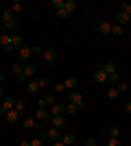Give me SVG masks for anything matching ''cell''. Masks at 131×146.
<instances>
[{
  "mask_svg": "<svg viewBox=\"0 0 131 146\" xmlns=\"http://www.w3.org/2000/svg\"><path fill=\"white\" fill-rule=\"evenodd\" d=\"M42 140H53V142L61 140V131H59V129H55V127H48V129L42 133Z\"/></svg>",
  "mask_w": 131,
  "mask_h": 146,
  "instance_id": "cell-1",
  "label": "cell"
},
{
  "mask_svg": "<svg viewBox=\"0 0 131 146\" xmlns=\"http://www.w3.org/2000/svg\"><path fill=\"white\" fill-rule=\"evenodd\" d=\"M68 96H70V103H74L76 107H79V111H83V109H85V100H83L81 92H76V90H74V92H70Z\"/></svg>",
  "mask_w": 131,
  "mask_h": 146,
  "instance_id": "cell-2",
  "label": "cell"
},
{
  "mask_svg": "<svg viewBox=\"0 0 131 146\" xmlns=\"http://www.w3.org/2000/svg\"><path fill=\"white\" fill-rule=\"evenodd\" d=\"M13 105H15V100L9 96H5L2 100H0V113H7V111H11L13 109Z\"/></svg>",
  "mask_w": 131,
  "mask_h": 146,
  "instance_id": "cell-3",
  "label": "cell"
},
{
  "mask_svg": "<svg viewBox=\"0 0 131 146\" xmlns=\"http://www.w3.org/2000/svg\"><path fill=\"white\" fill-rule=\"evenodd\" d=\"M15 55H18V59L22 61V63H24V61H29V59H31V55H33V52H31V48H26V46H22V48H20L18 52H15Z\"/></svg>",
  "mask_w": 131,
  "mask_h": 146,
  "instance_id": "cell-4",
  "label": "cell"
},
{
  "mask_svg": "<svg viewBox=\"0 0 131 146\" xmlns=\"http://www.w3.org/2000/svg\"><path fill=\"white\" fill-rule=\"evenodd\" d=\"M50 118L53 116H63V113H66V105H59V103H55L53 105V107H50Z\"/></svg>",
  "mask_w": 131,
  "mask_h": 146,
  "instance_id": "cell-5",
  "label": "cell"
},
{
  "mask_svg": "<svg viewBox=\"0 0 131 146\" xmlns=\"http://www.w3.org/2000/svg\"><path fill=\"white\" fill-rule=\"evenodd\" d=\"M50 127L63 129V127H66V118H63V116H53V118H50Z\"/></svg>",
  "mask_w": 131,
  "mask_h": 146,
  "instance_id": "cell-6",
  "label": "cell"
},
{
  "mask_svg": "<svg viewBox=\"0 0 131 146\" xmlns=\"http://www.w3.org/2000/svg\"><path fill=\"white\" fill-rule=\"evenodd\" d=\"M37 120L39 122H48L50 120V111L46 107H37Z\"/></svg>",
  "mask_w": 131,
  "mask_h": 146,
  "instance_id": "cell-7",
  "label": "cell"
},
{
  "mask_svg": "<svg viewBox=\"0 0 131 146\" xmlns=\"http://www.w3.org/2000/svg\"><path fill=\"white\" fill-rule=\"evenodd\" d=\"M22 124H24V129H42V124H44V122L33 120V118H26V120L22 122Z\"/></svg>",
  "mask_w": 131,
  "mask_h": 146,
  "instance_id": "cell-8",
  "label": "cell"
},
{
  "mask_svg": "<svg viewBox=\"0 0 131 146\" xmlns=\"http://www.w3.org/2000/svg\"><path fill=\"white\" fill-rule=\"evenodd\" d=\"M63 85H66V90L74 92V90H76V85H79V79H76V76H68V79H66V83H63Z\"/></svg>",
  "mask_w": 131,
  "mask_h": 146,
  "instance_id": "cell-9",
  "label": "cell"
},
{
  "mask_svg": "<svg viewBox=\"0 0 131 146\" xmlns=\"http://www.w3.org/2000/svg\"><path fill=\"white\" fill-rule=\"evenodd\" d=\"M94 81H96V83H100V85H103V83H107V74H105V70H103V68L94 72Z\"/></svg>",
  "mask_w": 131,
  "mask_h": 146,
  "instance_id": "cell-10",
  "label": "cell"
},
{
  "mask_svg": "<svg viewBox=\"0 0 131 146\" xmlns=\"http://www.w3.org/2000/svg\"><path fill=\"white\" fill-rule=\"evenodd\" d=\"M98 33L100 35H112V24H109V22H100L98 24Z\"/></svg>",
  "mask_w": 131,
  "mask_h": 146,
  "instance_id": "cell-11",
  "label": "cell"
},
{
  "mask_svg": "<svg viewBox=\"0 0 131 146\" xmlns=\"http://www.w3.org/2000/svg\"><path fill=\"white\" fill-rule=\"evenodd\" d=\"M11 46H13L15 50H20L22 46H24V39H22L20 35H11Z\"/></svg>",
  "mask_w": 131,
  "mask_h": 146,
  "instance_id": "cell-12",
  "label": "cell"
},
{
  "mask_svg": "<svg viewBox=\"0 0 131 146\" xmlns=\"http://www.w3.org/2000/svg\"><path fill=\"white\" fill-rule=\"evenodd\" d=\"M33 74H35V66H33V63L24 66V72H22V81H26L29 76H33Z\"/></svg>",
  "mask_w": 131,
  "mask_h": 146,
  "instance_id": "cell-13",
  "label": "cell"
},
{
  "mask_svg": "<svg viewBox=\"0 0 131 146\" xmlns=\"http://www.w3.org/2000/svg\"><path fill=\"white\" fill-rule=\"evenodd\" d=\"M0 18H2V22L7 24V22H11V20H13V11H11V9H2V11H0Z\"/></svg>",
  "mask_w": 131,
  "mask_h": 146,
  "instance_id": "cell-14",
  "label": "cell"
},
{
  "mask_svg": "<svg viewBox=\"0 0 131 146\" xmlns=\"http://www.w3.org/2000/svg\"><path fill=\"white\" fill-rule=\"evenodd\" d=\"M11 70H13V74L18 76V81H22V72H24V66H22V63H13Z\"/></svg>",
  "mask_w": 131,
  "mask_h": 146,
  "instance_id": "cell-15",
  "label": "cell"
},
{
  "mask_svg": "<svg viewBox=\"0 0 131 146\" xmlns=\"http://www.w3.org/2000/svg\"><path fill=\"white\" fill-rule=\"evenodd\" d=\"M5 118H7L9 122H18V120H20V111L11 109V111H7V113H5Z\"/></svg>",
  "mask_w": 131,
  "mask_h": 146,
  "instance_id": "cell-16",
  "label": "cell"
},
{
  "mask_svg": "<svg viewBox=\"0 0 131 146\" xmlns=\"http://www.w3.org/2000/svg\"><path fill=\"white\" fill-rule=\"evenodd\" d=\"M61 142H63L66 146H72V144L76 142V137H74L72 133H63V135H61Z\"/></svg>",
  "mask_w": 131,
  "mask_h": 146,
  "instance_id": "cell-17",
  "label": "cell"
},
{
  "mask_svg": "<svg viewBox=\"0 0 131 146\" xmlns=\"http://www.w3.org/2000/svg\"><path fill=\"white\" fill-rule=\"evenodd\" d=\"M63 9H66L68 13H74L76 11V2L74 0H63Z\"/></svg>",
  "mask_w": 131,
  "mask_h": 146,
  "instance_id": "cell-18",
  "label": "cell"
},
{
  "mask_svg": "<svg viewBox=\"0 0 131 146\" xmlns=\"http://www.w3.org/2000/svg\"><path fill=\"white\" fill-rule=\"evenodd\" d=\"M112 35H116V37L125 35V26H120V24H112Z\"/></svg>",
  "mask_w": 131,
  "mask_h": 146,
  "instance_id": "cell-19",
  "label": "cell"
},
{
  "mask_svg": "<svg viewBox=\"0 0 131 146\" xmlns=\"http://www.w3.org/2000/svg\"><path fill=\"white\" fill-rule=\"evenodd\" d=\"M118 96H120L118 87H116V85H114V87H109V92H107V98H109V100H116Z\"/></svg>",
  "mask_w": 131,
  "mask_h": 146,
  "instance_id": "cell-20",
  "label": "cell"
},
{
  "mask_svg": "<svg viewBox=\"0 0 131 146\" xmlns=\"http://www.w3.org/2000/svg\"><path fill=\"white\" fill-rule=\"evenodd\" d=\"M103 70H105V74L109 76V74H116V66H114L112 61H107L105 66H103Z\"/></svg>",
  "mask_w": 131,
  "mask_h": 146,
  "instance_id": "cell-21",
  "label": "cell"
},
{
  "mask_svg": "<svg viewBox=\"0 0 131 146\" xmlns=\"http://www.w3.org/2000/svg\"><path fill=\"white\" fill-rule=\"evenodd\" d=\"M131 22V18L127 15V13H122V11H118V24L122 26V24H129Z\"/></svg>",
  "mask_w": 131,
  "mask_h": 146,
  "instance_id": "cell-22",
  "label": "cell"
},
{
  "mask_svg": "<svg viewBox=\"0 0 131 146\" xmlns=\"http://www.w3.org/2000/svg\"><path fill=\"white\" fill-rule=\"evenodd\" d=\"M0 46H2V48L11 46V35H0Z\"/></svg>",
  "mask_w": 131,
  "mask_h": 146,
  "instance_id": "cell-23",
  "label": "cell"
},
{
  "mask_svg": "<svg viewBox=\"0 0 131 146\" xmlns=\"http://www.w3.org/2000/svg\"><path fill=\"white\" fill-rule=\"evenodd\" d=\"M55 57H57L55 50H46V52H44V59L48 61V63H53V61H55Z\"/></svg>",
  "mask_w": 131,
  "mask_h": 146,
  "instance_id": "cell-24",
  "label": "cell"
},
{
  "mask_svg": "<svg viewBox=\"0 0 131 146\" xmlns=\"http://www.w3.org/2000/svg\"><path fill=\"white\" fill-rule=\"evenodd\" d=\"M44 100H46V107H53L57 103V96L55 94H48V96H44Z\"/></svg>",
  "mask_w": 131,
  "mask_h": 146,
  "instance_id": "cell-25",
  "label": "cell"
},
{
  "mask_svg": "<svg viewBox=\"0 0 131 146\" xmlns=\"http://www.w3.org/2000/svg\"><path fill=\"white\" fill-rule=\"evenodd\" d=\"M120 11L127 13V15L131 18V2H120Z\"/></svg>",
  "mask_w": 131,
  "mask_h": 146,
  "instance_id": "cell-26",
  "label": "cell"
},
{
  "mask_svg": "<svg viewBox=\"0 0 131 146\" xmlns=\"http://www.w3.org/2000/svg\"><path fill=\"white\" fill-rule=\"evenodd\" d=\"M26 90H29V94H35V92L39 90V85H37V81H31L29 85H26Z\"/></svg>",
  "mask_w": 131,
  "mask_h": 146,
  "instance_id": "cell-27",
  "label": "cell"
},
{
  "mask_svg": "<svg viewBox=\"0 0 131 146\" xmlns=\"http://www.w3.org/2000/svg\"><path fill=\"white\" fill-rule=\"evenodd\" d=\"M50 7H53L55 11H61V9H63V0H53V2H50Z\"/></svg>",
  "mask_w": 131,
  "mask_h": 146,
  "instance_id": "cell-28",
  "label": "cell"
},
{
  "mask_svg": "<svg viewBox=\"0 0 131 146\" xmlns=\"http://www.w3.org/2000/svg\"><path fill=\"white\" fill-rule=\"evenodd\" d=\"M24 107H26V103H24V100H15V105H13V109H15V111H20V113L24 111Z\"/></svg>",
  "mask_w": 131,
  "mask_h": 146,
  "instance_id": "cell-29",
  "label": "cell"
},
{
  "mask_svg": "<svg viewBox=\"0 0 131 146\" xmlns=\"http://www.w3.org/2000/svg\"><path fill=\"white\" fill-rule=\"evenodd\" d=\"M22 9H24V5H22V2H18V0H15V2L11 5V11H13V13H20Z\"/></svg>",
  "mask_w": 131,
  "mask_h": 146,
  "instance_id": "cell-30",
  "label": "cell"
},
{
  "mask_svg": "<svg viewBox=\"0 0 131 146\" xmlns=\"http://www.w3.org/2000/svg\"><path fill=\"white\" fill-rule=\"evenodd\" d=\"M76 111H79V107H76L74 103H68V105H66V113H76Z\"/></svg>",
  "mask_w": 131,
  "mask_h": 146,
  "instance_id": "cell-31",
  "label": "cell"
},
{
  "mask_svg": "<svg viewBox=\"0 0 131 146\" xmlns=\"http://www.w3.org/2000/svg\"><path fill=\"white\" fill-rule=\"evenodd\" d=\"M53 90H55L57 94H61V92H66V85H63L61 81H59V83H55V85H53Z\"/></svg>",
  "mask_w": 131,
  "mask_h": 146,
  "instance_id": "cell-32",
  "label": "cell"
},
{
  "mask_svg": "<svg viewBox=\"0 0 131 146\" xmlns=\"http://www.w3.org/2000/svg\"><path fill=\"white\" fill-rule=\"evenodd\" d=\"M109 137H120V129L118 127H112V129H109Z\"/></svg>",
  "mask_w": 131,
  "mask_h": 146,
  "instance_id": "cell-33",
  "label": "cell"
},
{
  "mask_svg": "<svg viewBox=\"0 0 131 146\" xmlns=\"http://www.w3.org/2000/svg\"><path fill=\"white\" fill-rule=\"evenodd\" d=\"M37 85H39V90H44V87H48V79H46V76L37 79Z\"/></svg>",
  "mask_w": 131,
  "mask_h": 146,
  "instance_id": "cell-34",
  "label": "cell"
},
{
  "mask_svg": "<svg viewBox=\"0 0 131 146\" xmlns=\"http://www.w3.org/2000/svg\"><path fill=\"white\" fill-rule=\"evenodd\" d=\"M107 81H109V83H114V85H118L120 81H118V72L116 74H109V76H107Z\"/></svg>",
  "mask_w": 131,
  "mask_h": 146,
  "instance_id": "cell-35",
  "label": "cell"
},
{
  "mask_svg": "<svg viewBox=\"0 0 131 146\" xmlns=\"http://www.w3.org/2000/svg\"><path fill=\"white\" fill-rule=\"evenodd\" d=\"M57 15H59V18H61V20H68L70 15H72V13H68V11H66V9H61V11H57Z\"/></svg>",
  "mask_w": 131,
  "mask_h": 146,
  "instance_id": "cell-36",
  "label": "cell"
},
{
  "mask_svg": "<svg viewBox=\"0 0 131 146\" xmlns=\"http://www.w3.org/2000/svg\"><path fill=\"white\" fill-rule=\"evenodd\" d=\"M116 87H118V92H129V85H127L125 81H120V83H118Z\"/></svg>",
  "mask_w": 131,
  "mask_h": 146,
  "instance_id": "cell-37",
  "label": "cell"
},
{
  "mask_svg": "<svg viewBox=\"0 0 131 146\" xmlns=\"http://www.w3.org/2000/svg\"><path fill=\"white\" fill-rule=\"evenodd\" d=\"M107 146H120V140H118V137H109Z\"/></svg>",
  "mask_w": 131,
  "mask_h": 146,
  "instance_id": "cell-38",
  "label": "cell"
},
{
  "mask_svg": "<svg viewBox=\"0 0 131 146\" xmlns=\"http://www.w3.org/2000/svg\"><path fill=\"white\" fill-rule=\"evenodd\" d=\"M31 146H44V140L42 137H35V140H31Z\"/></svg>",
  "mask_w": 131,
  "mask_h": 146,
  "instance_id": "cell-39",
  "label": "cell"
},
{
  "mask_svg": "<svg viewBox=\"0 0 131 146\" xmlns=\"http://www.w3.org/2000/svg\"><path fill=\"white\" fill-rule=\"evenodd\" d=\"M7 31H13V29H15V26H18V22H15V20H11V22H7Z\"/></svg>",
  "mask_w": 131,
  "mask_h": 146,
  "instance_id": "cell-40",
  "label": "cell"
},
{
  "mask_svg": "<svg viewBox=\"0 0 131 146\" xmlns=\"http://www.w3.org/2000/svg\"><path fill=\"white\" fill-rule=\"evenodd\" d=\"M31 52H33V55H39V52H42V48H39V46H33Z\"/></svg>",
  "mask_w": 131,
  "mask_h": 146,
  "instance_id": "cell-41",
  "label": "cell"
},
{
  "mask_svg": "<svg viewBox=\"0 0 131 146\" xmlns=\"http://www.w3.org/2000/svg\"><path fill=\"white\" fill-rule=\"evenodd\" d=\"M37 107H46V100H44V96H42V98L37 100Z\"/></svg>",
  "mask_w": 131,
  "mask_h": 146,
  "instance_id": "cell-42",
  "label": "cell"
},
{
  "mask_svg": "<svg viewBox=\"0 0 131 146\" xmlns=\"http://www.w3.org/2000/svg\"><path fill=\"white\" fill-rule=\"evenodd\" d=\"M85 146H96V140H87V142H85Z\"/></svg>",
  "mask_w": 131,
  "mask_h": 146,
  "instance_id": "cell-43",
  "label": "cell"
},
{
  "mask_svg": "<svg viewBox=\"0 0 131 146\" xmlns=\"http://www.w3.org/2000/svg\"><path fill=\"white\" fill-rule=\"evenodd\" d=\"M20 146H31V142H29V140H22V142H20Z\"/></svg>",
  "mask_w": 131,
  "mask_h": 146,
  "instance_id": "cell-44",
  "label": "cell"
},
{
  "mask_svg": "<svg viewBox=\"0 0 131 146\" xmlns=\"http://www.w3.org/2000/svg\"><path fill=\"white\" fill-rule=\"evenodd\" d=\"M53 146H66V144H63L61 140H57V142H53Z\"/></svg>",
  "mask_w": 131,
  "mask_h": 146,
  "instance_id": "cell-45",
  "label": "cell"
},
{
  "mask_svg": "<svg viewBox=\"0 0 131 146\" xmlns=\"http://www.w3.org/2000/svg\"><path fill=\"white\" fill-rule=\"evenodd\" d=\"M125 111H127V113H131V100H129V103H127V107H125Z\"/></svg>",
  "mask_w": 131,
  "mask_h": 146,
  "instance_id": "cell-46",
  "label": "cell"
},
{
  "mask_svg": "<svg viewBox=\"0 0 131 146\" xmlns=\"http://www.w3.org/2000/svg\"><path fill=\"white\" fill-rule=\"evenodd\" d=\"M5 98V90H2V85H0V100Z\"/></svg>",
  "mask_w": 131,
  "mask_h": 146,
  "instance_id": "cell-47",
  "label": "cell"
},
{
  "mask_svg": "<svg viewBox=\"0 0 131 146\" xmlns=\"http://www.w3.org/2000/svg\"><path fill=\"white\" fill-rule=\"evenodd\" d=\"M0 85H2V72H0Z\"/></svg>",
  "mask_w": 131,
  "mask_h": 146,
  "instance_id": "cell-48",
  "label": "cell"
},
{
  "mask_svg": "<svg viewBox=\"0 0 131 146\" xmlns=\"http://www.w3.org/2000/svg\"><path fill=\"white\" fill-rule=\"evenodd\" d=\"M0 11H2V5H0Z\"/></svg>",
  "mask_w": 131,
  "mask_h": 146,
  "instance_id": "cell-49",
  "label": "cell"
},
{
  "mask_svg": "<svg viewBox=\"0 0 131 146\" xmlns=\"http://www.w3.org/2000/svg\"><path fill=\"white\" fill-rule=\"evenodd\" d=\"M129 100H131V94H129Z\"/></svg>",
  "mask_w": 131,
  "mask_h": 146,
  "instance_id": "cell-50",
  "label": "cell"
}]
</instances>
